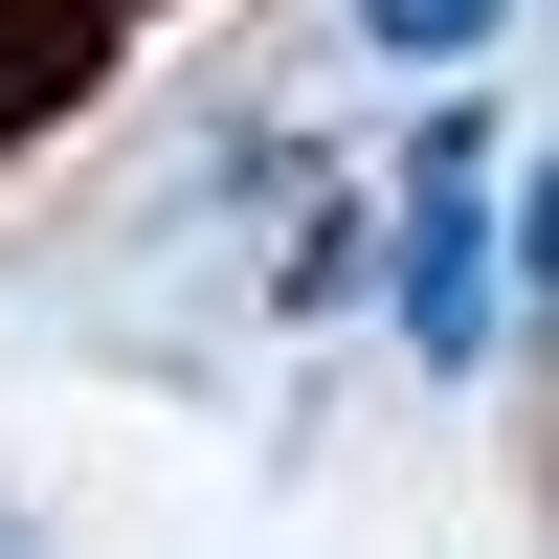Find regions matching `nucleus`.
<instances>
[{"label":"nucleus","instance_id":"nucleus-1","mask_svg":"<svg viewBox=\"0 0 559 559\" xmlns=\"http://www.w3.org/2000/svg\"><path fill=\"white\" fill-rule=\"evenodd\" d=\"M90 45H112V0H0V134H23L45 90L90 68Z\"/></svg>","mask_w":559,"mask_h":559},{"label":"nucleus","instance_id":"nucleus-3","mask_svg":"<svg viewBox=\"0 0 559 559\" xmlns=\"http://www.w3.org/2000/svg\"><path fill=\"white\" fill-rule=\"evenodd\" d=\"M358 269H381V202H313V224H292V313H336Z\"/></svg>","mask_w":559,"mask_h":559},{"label":"nucleus","instance_id":"nucleus-2","mask_svg":"<svg viewBox=\"0 0 559 559\" xmlns=\"http://www.w3.org/2000/svg\"><path fill=\"white\" fill-rule=\"evenodd\" d=\"M492 23H515V0H358L381 68H492Z\"/></svg>","mask_w":559,"mask_h":559},{"label":"nucleus","instance_id":"nucleus-5","mask_svg":"<svg viewBox=\"0 0 559 559\" xmlns=\"http://www.w3.org/2000/svg\"><path fill=\"white\" fill-rule=\"evenodd\" d=\"M0 559H23V515H0Z\"/></svg>","mask_w":559,"mask_h":559},{"label":"nucleus","instance_id":"nucleus-4","mask_svg":"<svg viewBox=\"0 0 559 559\" xmlns=\"http://www.w3.org/2000/svg\"><path fill=\"white\" fill-rule=\"evenodd\" d=\"M492 247H515V292H537V313H559V157H537V179H515V224H492Z\"/></svg>","mask_w":559,"mask_h":559}]
</instances>
